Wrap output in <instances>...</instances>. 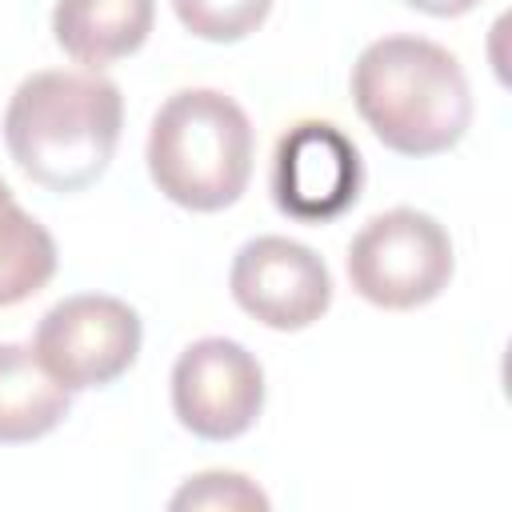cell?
I'll list each match as a JSON object with an SVG mask.
<instances>
[{"instance_id":"obj_4","label":"cell","mask_w":512,"mask_h":512,"mask_svg":"<svg viewBox=\"0 0 512 512\" xmlns=\"http://www.w3.org/2000/svg\"><path fill=\"white\" fill-rule=\"evenodd\" d=\"M456 256L448 228L420 208H388L372 216L348 244L352 288L388 312L436 300L452 280Z\"/></svg>"},{"instance_id":"obj_11","label":"cell","mask_w":512,"mask_h":512,"mask_svg":"<svg viewBox=\"0 0 512 512\" xmlns=\"http://www.w3.org/2000/svg\"><path fill=\"white\" fill-rule=\"evenodd\" d=\"M56 240L52 232L20 208L12 188L0 180V308L24 304L56 276Z\"/></svg>"},{"instance_id":"obj_13","label":"cell","mask_w":512,"mask_h":512,"mask_svg":"<svg viewBox=\"0 0 512 512\" xmlns=\"http://www.w3.org/2000/svg\"><path fill=\"white\" fill-rule=\"evenodd\" d=\"M176 512L188 508H224V512H268V496L240 472H200L192 476L176 496H172Z\"/></svg>"},{"instance_id":"obj_14","label":"cell","mask_w":512,"mask_h":512,"mask_svg":"<svg viewBox=\"0 0 512 512\" xmlns=\"http://www.w3.org/2000/svg\"><path fill=\"white\" fill-rule=\"evenodd\" d=\"M408 8H420V12H428V16H464V12H472L480 0H404Z\"/></svg>"},{"instance_id":"obj_1","label":"cell","mask_w":512,"mask_h":512,"mask_svg":"<svg viewBox=\"0 0 512 512\" xmlns=\"http://www.w3.org/2000/svg\"><path fill=\"white\" fill-rule=\"evenodd\" d=\"M120 128L124 96L100 72H32L4 108V144L16 168L60 196L84 192L104 176Z\"/></svg>"},{"instance_id":"obj_10","label":"cell","mask_w":512,"mask_h":512,"mask_svg":"<svg viewBox=\"0 0 512 512\" xmlns=\"http://www.w3.org/2000/svg\"><path fill=\"white\" fill-rule=\"evenodd\" d=\"M72 408V392L36 360L32 344H0V444L48 436Z\"/></svg>"},{"instance_id":"obj_2","label":"cell","mask_w":512,"mask_h":512,"mask_svg":"<svg viewBox=\"0 0 512 512\" xmlns=\"http://www.w3.org/2000/svg\"><path fill=\"white\" fill-rule=\"evenodd\" d=\"M352 100L376 140L400 156H440L472 124L460 60L424 36H380L352 64Z\"/></svg>"},{"instance_id":"obj_7","label":"cell","mask_w":512,"mask_h":512,"mask_svg":"<svg viewBox=\"0 0 512 512\" xmlns=\"http://www.w3.org/2000/svg\"><path fill=\"white\" fill-rule=\"evenodd\" d=\"M360 148L332 120L292 124L272 152V200L300 224H328L360 200Z\"/></svg>"},{"instance_id":"obj_9","label":"cell","mask_w":512,"mask_h":512,"mask_svg":"<svg viewBox=\"0 0 512 512\" xmlns=\"http://www.w3.org/2000/svg\"><path fill=\"white\" fill-rule=\"evenodd\" d=\"M156 20V0H56L52 36L84 68L132 56Z\"/></svg>"},{"instance_id":"obj_12","label":"cell","mask_w":512,"mask_h":512,"mask_svg":"<svg viewBox=\"0 0 512 512\" xmlns=\"http://www.w3.org/2000/svg\"><path fill=\"white\" fill-rule=\"evenodd\" d=\"M172 8L192 36L212 44H232L268 20L272 0H172Z\"/></svg>"},{"instance_id":"obj_8","label":"cell","mask_w":512,"mask_h":512,"mask_svg":"<svg viewBox=\"0 0 512 512\" xmlns=\"http://www.w3.org/2000/svg\"><path fill=\"white\" fill-rule=\"evenodd\" d=\"M232 300L276 332H300L316 324L332 304L328 264L300 240L256 236L240 244L228 272Z\"/></svg>"},{"instance_id":"obj_5","label":"cell","mask_w":512,"mask_h":512,"mask_svg":"<svg viewBox=\"0 0 512 512\" xmlns=\"http://www.w3.org/2000/svg\"><path fill=\"white\" fill-rule=\"evenodd\" d=\"M140 340L144 328L132 304L104 292H76L40 316L32 352L68 392H84L120 380L136 364Z\"/></svg>"},{"instance_id":"obj_3","label":"cell","mask_w":512,"mask_h":512,"mask_svg":"<svg viewBox=\"0 0 512 512\" xmlns=\"http://www.w3.org/2000/svg\"><path fill=\"white\" fill-rule=\"evenodd\" d=\"M252 124L248 112L216 88L172 92L148 128L152 184L180 208L220 212L232 208L252 176Z\"/></svg>"},{"instance_id":"obj_6","label":"cell","mask_w":512,"mask_h":512,"mask_svg":"<svg viewBox=\"0 0 512 512\" xmlns=\"http://www.w3.org/2000/svg\"><path fill=\"white\" fill-rule=\"evenodd\" d=\"M264 408L260 360L228 336L188 344L172 364V412L200 440L244 436Z\"/></svg>"}]
</instances>
